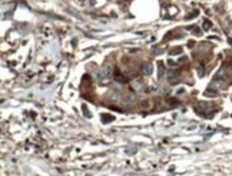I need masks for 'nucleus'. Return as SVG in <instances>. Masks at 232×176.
Listing matches in <instances>:
<instances>
[{
    "mask_svg": "<svg viewBox=\"0 0 232 176\" xmlns=\"http://www.w3.org/2000/svg\"><path fill=\"white\" fill-rule=\"evenodd\" d=\"M203 26H205V29H209V27H211L209 22H205V25H203Z\"/></svg>",
    "mask_w": 232,
    "mask_h": 176,
    "instance_id": "f257e3e1",
    "label": "nucleus"
}]
</instances>
